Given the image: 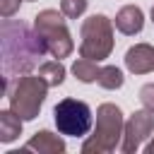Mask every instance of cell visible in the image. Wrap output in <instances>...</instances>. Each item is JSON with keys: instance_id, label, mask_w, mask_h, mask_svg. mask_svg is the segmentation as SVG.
I'll list each match as a JSON object with an SVG mask.
<instances>
[{"instance_id": "obj_1", "label": "cell", "mask_w": 154, "mask_h": 154, "mask_svg": "<svg viewBox=\"0 0 154 154\" xmlns=\"http://www.w3.org/2000/svg\"><path fill=\"white\" fill-rule=\"evenodd\" d=\"M48 53L46 41L36 29L22 19H2L0 26V58H2V89L7 91L12 77L29 75Z\"/></svg>"}, {"instance_id": "obj_2", "label": "cell", "mask_w": 154, "mask_h": 154, "mask_svg": "<svg viewBox=\"0 0 154 154\" xmlns=\"http://www.w3.org/2000/svg\"><path fill=\"white\" fill-rule=\"evenodd\" d=\"M123 130H125L123 111L116 103H101L96 108L94 135L89 140H84L82 152L84 154H108V152L118 149L123 142Z\"/></svg>"}, {"instance_id": "obj_3", "label": "cell", "mask_w": 154, "mask_h": 154, "mask_svg": "<svg viewBox=\"0 0 154 154\" xmlns=\"http://www.w3.org/2000/svg\"><path fill=\"white\" fill-rule=\"evenodd\" d=\"M46 94H48V84L41 75H36V77L34 75H22V77H17L12 89H7L10 108L22 120H34L41 113Z\"/></svg>"}, {"instance_id": "obj_4", "label": "cell", "mask_w": 154, "mask_h": 154, "mask_svg": "<svg viewBox=\"0 0 154 154\" xmlns=\"http://www.w3.org/2000/svg\"><path fill=\"white\" fill-rule=\"evenodd\" d=\"M79 55L101 63L113 51V22L106 14H91L79 26Z\"/></svg>"}, {"instance_id": "obj_5", "label": "cell", "mask_w": 154, "mask_h": 154, "mask_svg": "<svg viewBox=\"0 0 154 154\" xmlns=\"http://www.w3.org/2000/svg\"><path fill=\"white\" fill-rule=\"evenodd\" d=\"M65 14L58 12V10H41L36 17H34V29L41 34V38L46 41V48L53 58H67L72 51H75V43H72V36H70V29L63 19Z\"/></svg>"}, {"instance_id": "obj_6", "label": "cell", "mask_w": 154, "mask_h": 154, "mask_svg": "<svg viewBox=\"0 0 154 154\" xmlns=\"http://www.w3.org/2000/svg\"><path fill=\"white\" fill-rule=\"evenodd\" d=\"M53 120L60 135L65 137H84L91 128V108L77 99H63L53 108Z\"/></svg>"}, {"instance_id": "obj_7", "label": "cell", "mask_w": 154, "mask_h": 154, "mask_svg": "<svg viewBox=\"0 0 154 154\" xmlns=\"http://www.w3.org/2000/svg\"><path fill=\"white\" fill-rule=\"evenodd\" d=\"M154 132V113L142 108L135 111L128 120H125V130H123V142H120V152L132 154L142 147V142Z\"/></svg>"}, {"instance_id": "obj_8", "label": "cell", "mask_w": 154, "mask_h": 154, "mask_svg": "<svg viewBox=\"0 0 154 154\" xmlns=\"http://www.w3.org/2000/svg\"><path fill=\"white\" fill-rule=\"evenodd\" d=\"M125 67L132 75H147L154 70V46L149 43H135L125 53Z\"/></svg>"}, {"instance_id": "obj_9", "label": "cell", "mask_w": 154, "mask_h": 154, "mask_svg": "<svg viewBox=\"0 0 154 154\" xmlns=\"http://www.w3.org/2000/svg\"><path fill=\"white\" fill-rule=\"evenodd\" d=\"M116 29L120 31V34H125V36H135V34H140L142 31V26H144V14H142V10L137 7V5H125V7H120L118 12H116Z\"/></svg>"}, {"instance_id": "obj_10", "label": "cell", "mask_w": 154, "mask_h": 154, "mask_svg": "<svg viewBox=\"0 0 154 154\" xmlns=\"http://www.w3.org/2000/svg\"><path fill=\"white\" fill-rule=\"evenodd\" d=\"M24 149H31V152H38V154H63L65 140L60 135H53L51 130H41L24 144Z\"/></svg>"}, {"instance_id": "obj_11", "label": "cell", "mask_w": 154, "mask_h": 154, "mask_svg": "<svg viewBox=\"0 0 154 154\" xmlns=\"http://www.w3.org/2000/svg\"><path fill=\"white\" fill-rule=\"evenodd\" d=\"M22 118L10 108V111H0V142H14L22 135Z\"/></svg>"}, {"instance_id": "obj_12", "label": "cell", "mask_w": 154, "mask_h": 154, "mask_svg": "<svg viewBox=\"0 0 154 154\" xmlns=\"http://www.w3.org/2000/svg\"><path fill=\"white\" fill-rule=\"evenodd\" d=\"M38 75L46 79L48 87H60L63 79H65V65L55 58V60H46L38 65Z\"/></svg>"}, {"instance_id": "obj_13", "label": "cell", "mask_w": 154, "mask_h": 154, "mask_svg": "<svg viewBox=\"0 0 154 154\" xmlns=\"http://www.w3.org/2000/svg\"><path fill=\"white\" fill-rule=\"evenodd\" d=\"M99 72H101V67L96 65V60L79 58V60H75V63H72V75H75L79 82H84V84H91V82H96Z\"/></svg>"}, {"instance_id": "obj_14", "label": "cell", "mask_w": 154, "mask_h": 154, "mask_svg": "<svg viewBox=\"0 0 154 154\" xmlns=\"http://www.w3.org/2000/svg\"><path fill=\"white\" fill-rule=\"evenodd\" d=\"M123 82H125L123 70H120V67H116V65H103V67H101V72H99V77H96V84H99L101 89H108V91L120 89V87H123Z\"/></svg>"}, {"instance_id": "obj_15", "label": "cell", "mask_w": 154, "mask_h": 154, "mask_svg": "<svg viewBox=\"0 0 154 154\" xmlns=\"http://www.w3.org/2000/svg\"><path fill=\"white\" fill-rule=\"evenodd\" d=\"M87 5H89V0H60V12L67 19H77L87 12Z\"/></svg>"}, {"instance_id": "obj_16", "label": "cell", "mask_w": 154, "mask_h": 154, "mask_svg": "<svg viewBox=\"0 0 154 154\" xmlns=\"http://www.w3.org/2000/svg\"><path fill=\"white\" fill-rule=\"evenodd\" d=\"M140 101H142V106H144L147 111L154 113V84H144V87L140 89Z\"/></svg>"}, {"instance_id": "obj_17", "label": "cell", "mask_w": 154, "mask_h": 154, "mask_svg": "<svg viewBox=\"0 0 154 154\" xmlns=\"http://www.w3.org/2000/svg\"><path fill=\"white\" fill-rule=\"evenodd\" d=\"M22 2H24V0H0V17H2V19H10V17L19 10Z\"/></svg>"}, {"instance_id": "obj_18", "label": "cell", "mask_w": 154, "mask_h": 154, "mask_svg": "<svg viewBox=\"0 0 154 154\" xmlns=\"http://www.w3.org/2000/svg\"><path fill=\"white\" fill-rule=\"evenodd\" d=\"M144 152H147V154H154V140H152V142L144 147Z\"/></svg>"}, {"instance_id": "obj_19", "label": "cell", "mask_w": 154, "mask_h": 154, "mask_svg": "<svg viewBox=\"0 0 154 154\" xmlns=\"http://www.w3.org/2000/svg\"><path fill=\"white\" fill-rule=\"evenodd\" d=\"M152 22H154V7H152Z\"/></svg>"}, {"instance_id": "obj_20", "label": "cell", "mask_w": 154, "mask_h": 154, "mask_svg": "<svg viewBox=\"0 0 154 154\" xmlns=\"http://www.w3.org/2000/svg\"><path fill=\"white\" fill-rule=\"evenodd\" d=\"M26 2H31V0H26Z\"/></svg>"}]
</instances>
